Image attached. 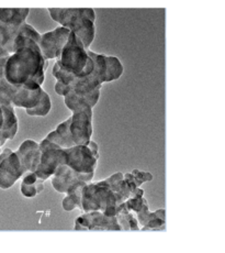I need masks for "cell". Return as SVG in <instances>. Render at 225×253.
I'll return each mask as SVG.
<instances>
[{
	"label": "cell",
	"mask_w": 225,
	"mask_h": 253,
	"mask_svg": "<svg viewBox=\"0 0 225 253\" xmlns=\"http://www.w3.org/2000/svg\"><path fill=\"white\" fill-rule=\"evenodd\" d=\"M47 66L48 61L43 57L38 44L24 46L9 54L3 77L14 86L37 89L45 81Z\"/></svg>",
	"instance_id": "6da1fadb"
},
{
	"label": "cell",
	"mask_w": 225,
	"mask_h": 253,
	"mask_svg": "<svg viewBox=\"0 0 225 253\" xmlns=\"http://www.w3.org/2000/svg\"><path fill=\"white\" fill-rule=\"evenodd\" d=\"M20 191L24 197L33 198L44 189V179L40 178L34 172H27L21 177Z\"/></svg>",
	"instance_id": "e0dca14e"
},
{
	"label": "cell",
	"mask_w": 225,
	"mask_h": 253,
	"mask_svg": "<svg viewBox=\"0 0 225 253\" xmlns=\"http://www.w3.org/2000/svg\"><path fill=\"white\" fill-rule=\"evenodd\" d=\"M56 62L76 77L89 75L94 71V61L88 54V48L73 32L68 37Z\"/></svg>",
	"instance_id": "277c9868"
},
{
	"label": "cell",
	"mask_w": 225,
	"mask_h": 253,
	"mask_svg": "<svg viewBox=\"0 0 225 253\" xmlns=\"http://www.w3.org/2000/svg\"><path fill=\"white\" fill-rule=\"evenodd\" d=\"M123 178L128 183L132 193H133L144 182H150L153 179V175L149 172L140 171V169H133L131 173L123 174Z\"/></svg>",
	"instance_id": "44dd1931"
},
{
	"label": "cell",
	"mask_w": 225,
	"mask_h": 253,
	"mask_svg": "<svg viewBox=\"0 0 225 253\" xmlns=\"http://www.w3.org/2000/svg\"><path fill=\"white\" fill-rule=\"evenodd\" d=\"M0 89L6 92L14 107L24 109L32 108L36 106L44 90L42 87H38L37 89H28L24 87L14 86L7 82L4 77H0Z\"/></svg>",
	"instance_id": "ba28073f"
},
{
	"label": "cell",
	"mask_w": 225,
	"mask_h": 253,
	"mask_svg": "<svg viewBox=\"0 0 225 253\" xmlns=\"http://www.w3.org/2000/svg\"><path fill=\"white\" fill-rule=\"evenodd\" d=\"M51 18L60 26L70 29L86 48H89L96 37V12L91 8H50Z\"/></svg>",
	"instance_id": "7a4b0ae2"
},
{
	"label": "cell",
	"mask_w": 225,
	"mask_h": 253,
	"mask_svg": "<svg viewBox=\"0 0 225 253\" xmlns=\"http://www.w3.org/2000/svg\"><path fill=\"white\" fill-rule=\"evenodd\" d=\"M165 209H158L156 211H150L149 203L142 207L140 211L135 212L134 215L138 219L141 230L143 231H165Z\"/></svg>",
	"instance_id": "5bb4252c"
},
{
	"label": "cell",
	"mask_w": 225,
	"mask_h": 253,
	"mask_svg": "<svg viewBox=\"0 0 225 253\" xmlns=\"http://www.w3.org/2000/svg\"><path fill=\"white\" fill-rule=\"evenodd\" d=\"M71 117L70 118H67L66 120L63 121V123H61L60 125H58L56 126V131L57 133L61 135V138L63 139V142H64L65 144V148H70V147H73V145H75L74 141H73V138H72V133H71Z\"/></svg>",
	"instance_id": "603a6c76"
},
{
	"label": "cell",
	"mask_w": 225,
	"mask_h": 253,
	"mask_svg": "<svg viewBox=\"0 0 225 253\" xmlns=\"http://www.w3.org/2000/svg\"><path fill=\"white\" fill-rule=\"evenodd\" d=\"M38 144L41 149V160L34 173L46 181L54 174L58 165L66 164V152L65 148H61L60 145L50 142L45 138Z\"/></svg>",
	"instance_id": "8992f818"
},
{
	"label": "cell",
	"mask_w": 225,
	"mask_h": 253,
	"mask_svg": "<svg viewBox=\"0 0 225 253\" xmlns=\"http://www.w3.org/2000/svg\"><path fill=\"white\" fill-rule=\"evenodd\" d=\"M12 152L11 149H4L0 152V163H1L4 159H6L9 154Z\"/></svg>",
	"instance_id": "d4e9b609"
},
{
	"label": "cell",
	"mask_w": 225,
	"mask_h": 253,
	"mask_svg": "<svg viewBox=\"0 0 225 253\" xmlns=\"http://www.w3.org/2000/svg\"><path fill=\"white\" fill-rule=\"evenodd\" d=\"M45 139H47L52 143H55L57 145H60L61 148H65V144H64V142H63V139L61 138V135L57 133L56 130H54V131H52V132L48 133Z\"/></svg>",
	"instance_id": "cb8c5ba5"
},
{
	"label": "cell",
	"mask_w": 225,
	"mask_h": 253,
	"mask_svg": "<svg viewBox=\"0 0 225 253\" xmlns=\"http://www.w3.org/2000/svg\"><path fill=\"white\" fill-rule=\"evenodd\" d=\"M71 35V30L66 27L60 26L50 32L41 35L38 46L43 57L46 61L57 60L61 55V52Z\"/></svg>",
	"instance_id": "9c48e42d"
},
{
	"label": "cell",
	"mask_w": 225,
	"mask_h": 253,
	"mask_svg": "<svg viewBox=\"0 0 225 253\" xmlns=\"http://www.w3.org/2000/svg\"><path fill=\"white\" fill-rule=\"evenodd\" d=\"M124 203L118 194L108 185L105 179L87 182L81 191V211H102L107 216H115L116 208Z\"/></svg>",
	"instance_id": "3957f363"
},
{
	"label": "cell",
	"mask_w": 225,
	"mask_h": 253,
	"mask_svg": "<svg viewBox=\"0 0 225 253\" xmlns=\"http://www.w3.org/2000/svg\"><path fill=\"white\" fill-rule=\"evenodd\" d=\"M29 8H0V22L9 26H20L27 22Z\"/></svg>",
	"instance_id": "ac0fdd59"
},
{
	"label": "cell",
	"mask_w": 225,
	"mask_h": 253,
	"mask_svg": "<svg viewBox=\"0 0 225 253\" xmlns=\"http://www.w3.org/2000/svg\"><path fill=\"white\" fill-rule=\"evenodd\" d=\"M116 220H118L121 230L125 231H139L140 223L136 219L135 215L132 211H128L125 207V204L122 203L116 208Z\"/></svg>",
	"instance_id": "d6986e66"
},
{
	"label": "cell",
	"mask_w": 225,
	"mask_h": 253,
	"mask_svg": "<svg viewBox=\"0 0 225 253\" xmlns=\"http://www.w3.org/2000/svg\"><path fill=\"white\" fill-rule=\"evenodd\" d=\"M52 109V100L50 95L45 90H43L42 96L38 103L32 108L26 109V113L32 117H45Z\"/></svg>",
	"instance_id": "7402d4cb"
},
{
	"label": "cell",
	"mask_w": 225,
	"mask_h": 253,
	"mask_svg": "<svg viewBox=\"0 0 225 253\" xmlns=\"http://www.w3.org/2000/svg\"><path fill=\"white\" fill-rule=\"evenodd\" d=\"M124 72L123 64L116 56L106 55V83L119 80Z\"/></svg>",
	"instance_id": "ffe728a7"
},
{
	"label": "cell",
	"mask_w": 225,
	"mask_h": 253,
	"mask_svg": "<svg viewBox=\"0 0 225 253\" xmlns=\"http://www.w3.org/2000/svg\"><path fill=\"white\" fill-rule=\"evenodd\" d=\"M26 169L20 163L16 152H12L0 163V188L8 189L12 187L18 179H20Z\"/></svg>",
	"instance_id": "7c38bea8"
},
{
	"label": "cell",
	"mask_w": 225,
	"mask_h": 253,
	"mask_svg": "<svg viewBox=\"0 0 225 253\" xmlns=\"http://www.w3.org/2000/svg\"><path fill=\"white\" fill-rule=\"evenodd\" d=\"M101 87L102 86L97 87L96 89L90 92H87V94H78V92L75 91H67L63 96L64 97V103L71 111H74L82 106H90L94 108L98 104V101H99Z\"/></svg>",
	"instance_id": "9a60e30c"
},
{
	"label": "cell",
	"mask_w": 225,
	"mask_h": 253,
	"mask_svg": "<svg viewBox=\"0 0 225 253\" xmlns=\"http://www.w3.org/2000/svg\"><path fill=\"white\" fill-rule=\"evenodd\" d=\"M94 108L90 106H82L74 111L71 116V133L75 144L86 145L91 140L94 126Z\"/></svg>",
	"instance_id": "52a82bcc"
},
{
	"label": "cell",
	"mask_w": 225,
	"mask_h": 253,
	"mask_svg": "<svg viewBox=\"0 0 225 253\" xmlns=\"http://www.w3.org/2000/svg\"><path fill=\"white\" fill-rule=\"evenodd\" d=\"M95 176V173H78L75 169L66 164L58 165L55 172L50 177L52 186L56 192L66 194L67 189L70 188L73 184L77 182L84 181L90 182Z\"/></svg>",
	"instance_id": "8fae6325"
},
{
	"label": "cell",
	"mask_w": 225,
	"mask_h": 253,
	"mask_svg": "<svg viewBox=\"0 0 225 253\" xmlns=\"http://www.w3.org/2000/svg\"><path fill=\"white\" fill-rule=\"evenodd\" d=\"M20 163L26 169V172H36L40 164L41 160V149L40 144L36 141L28 139L20 144V147L16 151Z\"/></svg>",
	"instance_id": "4fadbf2b"
},
{
	"label": "cell",
	"mask_w": 225,
	"mask_h": 253,
	"mask_svg": "<svg viewBox=\"0 0 225 253\" xmlns=\"http://www.w3.org/2000/svg\"><path fill=\"white\" fill-rule=\"evenodd\" d=\"M66 165L78 173H95L99 160V148L90 140L86 145L75 144L65 148Z\"/></svg>",
	"instance_id": "5b68a950"
},
{
	"label": "cell",
	"mask_w": 225,
	"mask_h": 253,
	"mask_svg": "<svg viewBox=\"0 0 225 253\" xmlns=\"http://www.w3.org/2000/svg\"><path fill=\"white\" fill-rule=\"evenodd\" d=\"M3 114V124L1 126V144L3 145L8 140H12L19 130V121L13 106H0Z\"/></svg>",
	"instance_id": "2e32d148"
},
{
	"label": "cell",
	"mask_w": 225,
	"mask_h": 253,
	"mask_svg": "<svg viewBox=\"0 0 225 253\" xmlns=\"http://www.w3.org/2000/svg\"><path fill=\"white\" fill-rule=\"evenodd\" d=\"M75 230L119 231L121 228L115 216H107L102 211H87L76 219Z\"/></svg>",
	"instance_id": "30bf717a"
}]
</instances>
